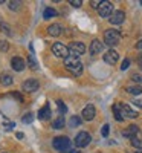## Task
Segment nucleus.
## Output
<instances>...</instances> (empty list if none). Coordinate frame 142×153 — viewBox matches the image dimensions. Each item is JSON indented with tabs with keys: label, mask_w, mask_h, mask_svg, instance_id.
I'll return each mask as SVG.
<instances>
[{
	"label": "nucleus",
	"mask_w": 142,
	"mask_h": 153,
	"mask_svg": "<svg viewBox=\"0 0 142 153\" xmlns=\"http://www.w3.org/2000/svg\"><path fill=\"white\" fill-rule=\"evenodd\" d=\"M64 124H66V121H64V117H63V115H60V117L52 123V129L60 130V129H63V127H64Z\"/></svg>",
	"instance_id": "obj_20"
},
{
	"label": "nucleus",
	"mask_w": 142,
	"mask_h": 153,
	"mask_svg": "<svg viewBox=\"0 0 142 153\" xmlns=\"http://www.w3.org/2000/svg\"><path fill=\"white\" fill-rule=\"evenodd\" d=\"M9 49V43L6 40H0V52H6Z\"/></svg>",
	"instance_id": "obj_30"
},
{
	"label": "nucleus",
	"mask_w": 142,
	"mask_h": 153,
	"mask_svg": "<svg viewBox=\"0 0 142 153\" xmlns=\"http://www.w3.org/2000/svg\"><path fill=\"white\" fill-rule=\"evenodd\" d=\"M57 106H58V110H60V113H61V115H64V113L67 112V106L64 104L61 100H58V101H57Z\"/></svg>",
	"instance_id": "obj_27"
},
{
	"label": "nucleus",
	"mask_w": 142,
	"mask_h": 153,
	"mask_svg": "<svg viewBox=\"0 0 142 153\" xmlns=\"http://www.w3.org/2000/svg\"><path fill=\"white\" fill-rule=\"evenodd\" d=\"M23 136H24V135H23V133H21V132H18V133H17V138H18V139H21V138H23Z\"/></svg>",
	"instance_id": "obj_39"
},
{
	"label": "nucleus",
	"mask_w": 142,
	"mask_h": 153,
	"mask_svg": "<svg viewBox=\"0 0 142 153\" xmlns=\"http://www.w3.org/2000/svg\"><path fill=\"white\" fill-rule=\"evenodd\" d=\"M3 153H6V152H3Z\"/></svg>",
	"instance_id": "obj_43"
},
{
	"label": "nucleus",
	"mask_w": 142,
	"mask_h": 153,
	"mask_svg": "<svg viewBox=\"0 0 142 153\" xmlns=\"http://www.w3.org/2000/svg\"><path fill=\"white\" fill-rule=\"evenodd\" d=\"M0 29H2V32H3V34H6V35H11V34H12L11 28L8 26V25H6L5 22H0Z\"/></svg>",
	"instance_id": "obj_26"
},
{
	"label": "nucleus",
	"mask_w": 142,
	"mask_h": 153,
	"mask_svg": "<svg viewBox=\"0 0 142 153\" xmlns=\"http://www.w3.org/2000/svg\"><path fill=\"white\" fill-rule=\"evenodd\" d=\"M58 16V12L54 9V8H46L44 9V12H43V17L47 20V19H54V17H57Z\"/></svg>",
	"instance_id": "obj_21"
},
{
	"label": "nucleus",
	"mask_w": 142,
	"mask_h": 153,
	"mask_svg": "<svg viewBox=\"0 0 142 153\" xmlns=\"http://www.w3.org/2000/svg\"><path fill=\"white\" fill-rule=\"evenodd\" d=\"M118 60H119V54L116 52L115 49H109L104 54V61L107 63V65H116Z\"/></svg>",
	"instance_id": "obj_11"
},
{
	"label": "nucleus",
	"mask_w": 142,
	"mask_h": 153,
	"mask_svg": "<svg viewBox=\"0 0 142 153\" xmlns=\"http://www.w3.org/2000/svg\"><path fill=\"white\" fill-rule=\"evenodd\" d=\"M28 65H29L31 69H37V68H38V66H37V61H35V58H34L32 54H29V57H28Z\"/></svg>",
	"instance_id": "obj_28"
},
{
	"label": "nucleus",
	"mask_w": 142,
	"mask_h": 153,
	"mask_svg": "<svg viewBox=\"0 0 142 153\" xmlns=\"http://www.w3.org/2000/svg\"><path fill=\"white\" fill-rule=\"evenodd\" d=\"M95 115H96L95 106H93V104H87V106L83 109V112H81V120H84V121H92V120L95 118Z\"/></svg>",
	"instance_id": "obj_8"
},
{
	"label": "nucleus",
	"mask_w": 142,
	"mask_h": 153,
	"mask_svg": "<svg viewBox=\"0 0 142 153\" xmlns=\"http://www.w3.org/2000/svg\"><path fill=\"white\" fill-rule=\"evenodd\" d=\"M125 91L128 94H132V95H141L142 94V87L141 86H128V87H125Z\"/></svg>",
	"instance_id": "obj_22"
},
{
	"label": "nucleus",
	"mask_w": 142,
	"mask_h": 153,
	"mask_svg": "<svg viewBox=\"0 0 142 153\" xmlns=\"http://www.w3.org/2000/svg\"><path fill=\"white\" fill-rule=\"evenodd\" d=\"M12 83H14V78H12L11 74H8V72L0 74V84L2 86H11Z\"/></svg>",
	"instance_id": "obj_17"
},
{
	"label": "nucleus",
	"mask_w": 142,
	"mask_h": 153,
	"mask_svg": "<svg viewBox=\"0 0 142 153\" xmlns=\"http://www.w3.org/2000/svg\"><path fill=\"white\" fill-rule=\"evenodd\" d=\"M99 5H101V0H92V2H90V6H92L93 9H98Z\"/></svg>",
	"instance_id": "obj_35"
},
{
	"label": "nucleus",
	"mask_w": 142,
	"mask_h": 153,
	"mask_svg": "<svg viewBox=\"0 0 142 153\" xmlns=\"http://www.w3.org/2000/svg\"><path fill=\"white\" fill-rule=\"evenodd\" d=\"M90 141H92V136H90V133H87V132H80L75 136V146L78 149L87 147L90 144Z\"/></svg>",
	"instance_id": "obj_7"
},
{
	"label": "nucleus",
	"mask_w": 142,
	"mask_h": 153,
	"mask_svg": "<svg viewBox=\"0 0 142 153\" xmlns=\"http://www.w3.org/2000/svg\"><path fill=\"white\" fill-rule=\"evenodd\" d=\"M89 51H90V54L92 55H96V54H101L102 51H104V43H102L101 40H98V38H95V40L90 43V48H89Z\"/></svg>",
	"instance_id": "obj_13"
},
{
	"label": "nucleus",
	"mask_w": 142,
	"mask_h": 153,
	"mask_svg": "<svg viewBox=\"0 0 142 153\" xmlns=\"http://www.w3.org/2000/svg\"><path fill=\"white\" fill-rule=\"evenodd\" d=\"M38 87H40V83H38L37 80H34V78H29V80H26L23 84H21V89L24 92H35V91H38Z\"/></svg>",
	"instance_id": "obj_9"
},
{
	"label": "nucleus",
	"mask_w": 142,
	"mask_h": 153,
	"mask_svg": "<svg viewBox=\"0 0 142 153\" xmlns=\"http://www.w3.org/2000/svg\"><path fill=\"white\" fill-rule=\"evenodd\" d=\"M70 139L67 136H55L54 141H52V147L60 152V153H64V152H69L70 149Z\"/></svg>",
	"instance_id": "obj_3"
},
{
	"label": "nucleus",
	"mask_w": 142,
	"mask_h": 153,
	"mask_svg": "<svg viewBox=\"0 0 142 153\" xmlns=\"http://www.w3.org/2000/svg\"><path fill=\"white\" fill-rule=\"evenodd\" d=\"M11 68L16 72H21L24 68H26V61H24L21 57H12L11 60Z\"/></svg>",
	"instance_id": "obj_12"
},
{
	"label": "nucleus",
	"mask_w": 142,
	"mask_h": 153,
	"mask_svg": "<svg viewBox=\"0 0 142 153\" xmlns=\"http://www.w3.org/2000/svg\"><path fill=\"white\" fill-rule=\"evenodd\" d=\"M52 52H54L55 57L63 58V60H66V58L69 57V49H67V46L63 45V43H60V42H57V43L52 45Z\"/></svg>",
	"instance_id": "obj_6"
},
{
	"label": "nucleus",
	"mask_w": 142,
	"mask_h": 153,
	"mask_svg": "<svg viewBox=\"0 0 142 153\" xmlns=\"http://www.w3.org/2000/svg\"><path fill=\"white\" fill-rule=\"evenodd\" d=\"M121 113H122V117L125 118H132V120H135V118H138L139 115H138V112H135L128 104H121Z\"/></svg>",
	"instance_id": "obj_14"
},
{
	"label": "nucleus",
	"mask_w": 142,
	"mask_h": 153,
	"mask_svg": "<svg viewBox=\"0 0 142 153\" xmlns=\"http://www.w3.org/2000/svg\"><path fill=\"white\" fill-rule=\"evenodd\" d=\"M20 5H21V2H18V0H12V2L8 3V8H9L11 11H17V9L20 8Z\"/></svg>",
	"instance_id": "obj_25"
},
{
	"label": "nucleus",
	"mask_w": 142,
	"mask_h": 153,
	"mask_svg": "<svg viewBox=\"0 0 142 153\" xmlns=\"http://www.w3.org/2000/svg\"><path fill=\"white\" fill-rule=\"evenodd\" d=\"M135 153H142V150H138V152H135Z\"/></svg>",
	"instance_id": "obj_42"
},
{
	"label": "nucleus",
	"mask_w": 142,
	"mask_h": 153,
	"mask_svg": "<svg viewBox=\"0 0 142 153\" xmlns=\"http://www.w3.org/2000/svg\"><path fill=\"white\" fill-rule=\"evenodd\" d=\"M138 132H139V127H138L136 124H132V126H128L127 129L122 132V135H124L125 138H128V139H132V138H136Z\"/></svg>",
	"instance_id": "obj_16"
},
{
	"label": "nucleus",
	"mask_w": 142,
	"mask_h": 153,
	"mask_svg": "<svg viewBox=\"0 0 142 153\" xmlns=\"http://www.w3.org/2000/svg\"><path fill=\"white\" fill-rule=\"evenodd\" d=\"M64 68L75 76H78V75L83 74V63L80 61V58L72 57V55H69L66 60H64Z\"/></svg>",
	"instance_id": "obj_1"
},
{
	"label": "nucleus",
	"mask_w": 142,
	"mask_h": 153,
	"mask_svg": "<svg viewBox=\"0 0 142 153\" xmlns=\"http://www.w3.org/2000/svg\"><path fill=\"white\" fill-rule=\"evenodd\" d=\"M121 32L118 29H107L104 32V43L110 48H115L116 45H119L121 42Z\"/></svg>",
	"instance_id": "obj_2"
},
{
	"label": "nucleus",
	"mask_w": 142,
	"mask_h": 153,
	"mask_svg": "<svg viewBox=\"0 0 142 153\" xmlns=\"http://www.w3.org/2000/svg\"><path fill=\"white\" fill-rule=\"evenodd\" d=\"M133 104H135L136 107H141V109H142V100H135Z\"/></svg>",
	"instance_id": "obj_37"
},
{
	"label": "nucleus",
	"mask_w": 142,
	"mask_h": 153,
	"mask_svg": "<svg viewBox=\"0 0 142 153\" xmlns=\"http://www.w3.org/2000/svg\"><path fill=\"white\" fill-rule=\"evenodd\" d=\"M47 34H49L50 37H58V35L63 34V26H61L60 23H52V25L47 28Z\"/></svg>",
	"instance_id": "obj_15"
},
{
	"label": "nucleus",
	"mask_w": 142,
	"mask_h": 153,
	"mask_svg": "<svg viewBox=\"0 0 142 153\" xmlns=\"http://www.w3.org/2000/svg\"><path fill=\"white\" fill-rule=\"evenodd\" d=\"M70 153H80V152L76 150V149H72V150H70Z\"/></svg>",
	"instance_id": "obj_41"
},
{
	"label": "nucleus",
	"mask_w": 142,
	"mask_h": 153,
	"mask_svg": "<svg viewBox=\"0 0 142 153\" xmlns=\"http://www.w3.org/2000/svg\"><path fill=\"white\" fill-rule=\"evenodd\" d=\"M21 121H23L24 124H31V123L34 121V115H32V113H26V115L21 118Z\"/></svg>",
	"instance_id": "obj_29"
},
{
	"label": "nucleus",
	"mask_w": 142,
	"mask_h": 153,
	"mask_svg": "<svg viewBox=\"0 0 142 153\" xmlns=\"http://www.w3.org/2000/svg\"><path fill=\"white\" fill-rule=\"evenodd\" d=\"M110 23L112 25H122L124 23V20H125V12L124 11H121V9H118V11H113V14L110 16Z\"/></svg>",
	"instance_id": "obj_10"
},
{
	"label": "nucleus",
	"mask_w": 142,
	"mask_h": 153,
	"mask_svg": "<svg viewBox=\"0 0 142 153\" xmlns=\"http://www.w3.org/2000/svg\"><path fill=\"white\" fill-rule=\"evenodd\" d=\"M98 14L102 19H110V16L113 14V3L109 2V0H104L101 2L99 8H98Z\"/></svg>",
	"instance_id": "obj_5"
},
{
	"label": "nucleus",
	"mask_w": 142,
	"mask_h": 153,
	"mask_svg": "<svg viewBox=\"0 0 142 153\" xmlns=\"http://www.w3.org/2000/svg\"><path fill=\"white\" fill-rule=\"evenodd\" d=\"M136 48H138V49H142V40H141V42L136 45Z\"/></svg>",
	"instance_id": "obj_40"
},
{
	"label": "nucleus",
	"mask_w": 142,
	"mask_h": 153,
	"mask_svg": "<svg viewBox=\"0 0 142 153\" xmlns=\"http://www.w3.org/2000/svg\"><path fill=\"white\" fill-rule=\"evenodd\" d=\"M113 115H115V120L116 121H124V117H122V113H121V104H113Z\"/></svg>",
	"instance_id": "obj_19"
},
{
	"label": "nucleus",
	"mask_w": 142,
	"mask_h": 153,
	"mask_svg": "<svg viewBox=\"0 0 142 153\" xmlns=\"http://www.w3.org/2000/svg\"><path fill=\"white\" fill-rule=\"evenodd\" d=\"M12 97H14L16 100H18L20 103H23V97H21V95H20L18 92H14V94H12Z\"/></svg>",
	"instance_id": "obj_36"
},
{
	"label": "nucleus",
	"mask_w": 142,
	"mask_h": 153,
	"mask_svg": "<svg viewBox=\"0 0 142 153\" xmlns=\"http://www.w3.org/2000/svg\"><path fill=\"white\" fill-rule=\"evenodd\" d=\"M139 66H141V69H142V54L139 55Z\"/></svg>",
	"instance_id": "obj_38"
},
{
	"label": "nucleus",
	"mask_w": 142,
	"mask_h": 153,
	"mask_svg": "<svg viewBox=\"0 0 142 153\" xmlns=\"http://www.w3.org/2000/svg\"><path fill=\"white\" fill-rule=\"evenodd\" d=\"M38 118L43 120V121L50 118V107H49V104H44L40 110H38Z\"/></svg>",
	"instance_id": "obj_18"
},
{
	"label": "nucleus",
	"mask_w": 142,
	"mask_h": 153,
	"mask_svg": "<svg viewBox=\"0 0 142 153\" xmlns=\"http://www.w3.org/2000/svg\"><path fill=\"white\" fill-rule=\"evenodd\" d=\"M132 80H133L135 83H142V75H141V74H133V75H132Z\"/></svg>",
	"instance_id": "obj_32"
},
{
	"label": "nucleus",
	"mask_w": 142,
	"mask_h": 153,
	"mask_svg": "<svg viewBox=\"0 0 142 153\" xmlns=\"http://www.w3.org/2000/svg\"><path fill=\"white\" fill-rule=\"evenodd\" d=\"M81 123H83L81 117H78V115H73V117L70 118V121H69V126H70V127H80Z\"/></svg>",
	"instance_id": "obj_23"
},
{
	"label": "nucleus",
	"mask_w": 142,
	"mask_h": 153,
	"mask_svg": "<svg viewBox=\"0 0 142 153\" xmlns=\"http://www.w3.org/2000/svg\"><path fill=\"white\" fill-rule=\"evenodd\" d=\"M130 143H132V146H133L135 149H138V150H142V139L132 138V139H130Z\"/></svg>",
	"instance_id": "obj_24"
},
{
	"label": "nucleus",
	"mask_w": 142,
	"mask_h": 153,
	"mask_svg": "<svg viewBox=\"0 0 142 153\" xmlns=\"http://www.w3.org/2000/svg\"><path fill=\"white\" fill-rule=\"evenodd\" d=\"M69 5H72L73 8H80V6L83 5V2H81V0H70Z\"/></svg>",
	"instance_id": "obj_34"
},
{
	"label": "nucleus",
	"mask_w": 142,
	"mask_h": 153,
	"mask_svg": "<svg viewBox=\"0 0 142 153\" xmlns=\"http://www.w3.org/2000/svg\"><path fill=\"white\" fill-rule=\"evenodd\" d=\"M67 49H69V55L76 57V58L86 54V45L81 43V42H72Z\"/></svg>",
	"instance_id": "obj_4"
},
{
	"label": "nucleus",
	"mask_w": 142,
	"mask_h": 153,
	"mask_svg": "<svg viewBox=\"0 0 142 153\" xmlns=\"http://www.w3.org/2000/svg\"><path fill=\"white\" fill-rule=\"evenodd\" d=\"M128 66H130V60L125 58V60L122 61V65H121V71H127V69H128Z\"/></svg>",
	"instance_id": "obj_33"
},
{
	"label": "nucleus",
	"mask_w": 142,
	"mask_h": 153,
	"mask_svg": "<svg viewBox=\"0 0 142 153\" xmlns=\"http://www.w3.org/2000/svg\"><path fill=\"white\" fill-rule=\"evenodd\" d=\"M109 132H110V126L109 124H104V126H102V129H101V135L104 136V138H107L109 136Z\"/></svg>",
	"instance_id": "obj_31"
}]
</instances>
